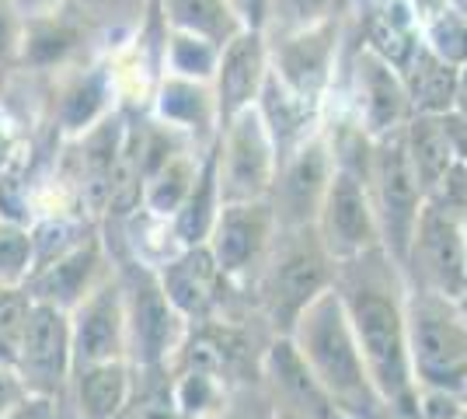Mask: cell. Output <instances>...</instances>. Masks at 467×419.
Here are the masks:
<instances>
[{
  "label": "cell",
  "mask_w": 467,
  "mask_h": 419,
  "mask_svg": "<svg viewBox=\"0 0 467 419\" xmlns=\"http://www.w3.org/2000/svg\"><path fill=\"white\" fill-rule=\"evenodd\" d=\"M273 179V133L258 109H244L227 122L223 151V196L248 203L262 196Z\"/></svg>",
  "instance_id": "obj_1"
},
{
  "label": "cell",
  "mask_w": 467,
  "mask_h": 419,
  "mask_svg": "<svg viewBox=\"0 0 467 419\" xmlns=\"http://www.w3.org/2000/svg\"><path fill=\"white\" fill-rule=\"evenodd\" d=\"M338 46V15L314 21L307 28H290L275 42V74L300 99L314 101L321 95Z\"/></svg>",
  "instance_id": "obj_2"
},
{
  "label": "cell",
  "mask_w": 467,
  "mask_h": 419,
  "mask_svg": "<svg viewBox=\"0 0 467 419\" xmlns=\"http://www.w3.org/2000/svg\"><path fill=\"white\" fill-rule=\"evenodd\" d=\"M269 74L265 67V32L241 28L216 60V109L223 122H231L237 112L252 109V101L262 91V80Z\"/></svg>",
  "instance_id": "obj_3"
},
{
  "label": "cell",
  "mask_w": 467,
  "mask_h": 419,
  "mask_svg": "<svg viewBox=\"0 0 467 419\" xmlns=\"http://www.w3.org/2000/svg\"><path fill=\"white\" fill-rule=\"evenodd\" d=\"M356 80H359V101H363L367 133H373V137L398 133V126L411 112L401 74L388 60H380L373 49L363 46V53L356 60Z\"/></svg>",
  "instance_id": "obj_4"
},
{
  "label": "cell",
  "mask_w": 467,
  "mask_h": 419,
  "mask_svg": "<svg viewBox=\"0 0 467 419\" xmlns=\"http://www.w3.org/2000/svg\"><path fill=\"white\" fill-rule=\"evenodd\" d=\"M307 353H311L314 367H317V374L328 388L342 392V395L359 388V360L352 353L342 315L331 300H321L314 308L311 329H307Z\"/></svg>",
  "instance_id": "obj_5"
},
{
  "label": "cell",
  "mask_w": 467,
  "mask_h": 419,
  "mask_svg": "<svg viewBox=\"0 0 467 419\" xmlns=\"http://www.w3.org/2000/svg\"><path fill=\"white\" fill-rule=\"evenodd\" d=\"M380 154H377V179H380V196L388 206V224L390 235L405 248L411 235V224L419 214V179L409 161V147H405V133H388Z\"/></svg>",
  "instance_id": "obj_6"
},
{
  "label": "cell",
  "mask_w": 467,
  "mask_h": 419,
  "mask_svg": "<svg viewBox=\"0 0 467 419\" xmlns=\"http://www.w3.org/2000/svg\"><path fill=\"white\" fill-rule=\"evenodd\" d=\"M356 321H359V332H363L377 378L384 381L388 392H401L405 388V353H401L398 311L380 298H359L356 300Z\"/></svg>",
  "instance_id": "obj_7"
},
{
  "label": "cell",
  "mask_w": 467,
  "mask_h": 419,
  "mask_svg": "<svg viewBox=\"0 0 467 419\" xmlns=\"http://www.w3.org/2000/svg\"><path fill=\"white\" fill-rule=\"evenodd\" d=\"M422 42V21L411 0H373L367 11V49L388 60L398 74Z\"/></svg>",
  "instance_id": "obj_8"
},
{
  "label": "cell",
  "mask_w": 467,
  "mask_h": 419,
  "mask_svg": "<svg viewBox=\"0 0 467 419\" xmlns=\"http://www.w3.org/2000/svg\"><path fill=\"white\" fill-rule=\"evenodd\" d=\"M457 74H461V67L436 57L426 42H419L415 57L401 70L411 112L415 116H443V112H450L453 99H457Z\"/></svg>",
  "instance_id": "obj_9"
},
{
  "label": "cell",
  "mask_w": 467,
  "mask_h": 419,
  "mask_svg": "<svg viewBox=\"0 0 467 419\" xmlns=\"http://www.w3.org/2000/svg\"><path fill=\"white\" fill-rule=\"evenodd\" d=\"M18 360L39 378H59L63 374V367H67V329H63V319L49 300L28 308Z\"/></svg>",
  "instance_id": "obj_10"
},
{
  "label": "cell",
  "mask_w": 467,
  "mask_h": 419,
  "mask_svg": "<svg viewBox=\"0 0 467 419\" xmlns=\"http://www.w3.org/2000/svg\"><path fill=\"white\" fill-rule=\"evenodd\" d=\"M422 245L432 273L447 283L450 290H464L467 266H464V241L457 231V220L450 217V206H429L422 217Z\"/></svg>",
  "instance_id": "obj_11"
},
{
  "label": "cell",
  "mask_w": 467,
  "mask_h": 419,
  "mask_svg": "<svg viewBox=\"0 0 467 419\" xmlns=\"http://www.w3.org/2000/svg\"><path fill=\"white\" fill-rule=\"evenodd\" d=\"M405 147H409V161L422 189H436L447 179L450 168L461 164L440 126V116H415L405 126Z\"/></svg>",
  "instance_id": "obj_12"
},
{
  "label": "cell",
  "mask_w": 467,
  "mask_h": 419,
  "mask_svg": "<svg viewBox=\"0 0 467 419\" xmlns=\"http://www.w3.org/2000/svg\"><path fill=\"white\" fill-rule=\"evenodd\" d=\"M419 367L422 374L432 381H457L461 374H467V336L440 319L419 321Z\"/></svg>",
  "instance_id": "obj_13"
},
{
  "label": "cell",
  "mask_w": 467,
  "mask_h": 419,
  "mask_svg": "<svg viewBox=\"0 0 467 419\" xmlns=\"http://www.w3.org/2000/svg\"><path fill=\"white\" fill-rule=\"evenodd\" d=\"M161 11L168 18V28L202 36L220 49L241 32L231 0H161Z\"/></svg>",
  "instance_id": "obj_14"
},
{
  "label": "cell",
  "mask_w": 467,
  "mask_h": 419,
  "mask_svg": "<svg viewBox=\"0 0 467 419\" xmlns=\"http://www.w3.org/2000/svg\"><path fill=\"white\" fill-rule=\"evenodd\" d=\"M328 227L331 238L342 245H363L370 238V210H367V196L363 185L349 172H338L328 185Z\"/></svg>",
  "instance_id": "obj_15"
},
{
  "label": "cell",
  "mask_w": 467,
  "mask_h": 419,
  "mask_svg": "<svg viewBox=\"0 0 467 419\" xmlns=\"http://www.w3.org/2000/svg\"><path fill=\"white\" fill-rule=\"evenodd\" d=\"M265 235V217L258 206H231L220 220V238H216V259L223 269H237L252 259L258 238Z\"/></svg>",
  "instance_id": "obj_16"
},
{
  "label": "cell",
  "mask_w": 467,
  "mask_h": 419,
  "mask_svg": "<svg viewBox=\"0 0 467 419\" xmlns=\"http://www.w3.org/2000/svg\"><path fill=\"white\" fill-rule=\"evenodd\" d=\"M422 42L453 67L467 63V7L450 0L422 18Z\"/></svg>",
  "instance_id": "obj_17"
},
{
  "label": "cell",
  "mask_w": 467,
  "mask_h": 419,
  "mask_svg": "<svg viewBox=\"0 0 467 419\" xmlns=\"http://www.w3.org/2000/svg\"><path fill=\"white\" fill-rule=\"evenodd\" d=\"M328 182V154H325V143L311 140L290 164V175H286V200H290L293 214L304 217L307 206L314 203V196L325 189Z\"/></svg>",
  "instance_id": "obj_18"
},
{
  "label": "cell",
  "mask_w": 467,
  "mask_h": 419,
  "mask_svg": "<svg viewBox=\"0 0 467 419\" xmlns=\"http://www.w3.org/2000/svg\"><path fill=\"white\" fill-rule=\"evenodd\" d=\"M213 273H216V266L206 252L185 256V259L168 273V298L175 300L178 308H185V311H199V308L210 300Z\"/></svg>",
  "instance_id": "obj_19"
},
{
  "label": "cell",
  "mask_w": 467,
  "mask_h": 419,
  "mask_svg": "<svg viewBox=\"0 0 467 419\" xmlns=\"http://www.w3.org/2000/svg\"><path fill=\"white\" fill-rule=\"evenodd\" d=\"M168 63L178 78L189 80H206L216 74V60H220V46H213L202 36H192V32H178L171 28L168 32Z\"/></svg>",
  "instance_id": "obj_20"
},
{
  "label": "cell",
  "mask_w": 467,
  "mask_h": 419,
  "mask_svg": "<svg viewBox=\"0 0 467 419\" xmlns=\"http://www.w3.org/2000/svg\"><path fill=\"white\" fill-rule=\"evenodd\" d=\"M91 262H95L91 248H80L67 259L49 262L39 273V279H36V294L46 300H74L80 294L88 273H91Z\"/></svg>",
  "instance_id": "obj_21"
},
{
  "label": "cell",
  "mask_w": 467,
  "mask_h": 419,
  "mask_svg": "<svg viewBox=\"0 0 467 419\" xmlns=\"http://www.w3.org/2000/svg\"><path fill=\"white\" fill-rule=\"evenodd\" d=\"M126 395V378L112 363H95L84 378H80V399L88 405V413L95 419H109L119 409V402Z\"/></svg>",
  "instance_id": "obj_22"
},
{
  "label": "cell",
  "mask_w": 467,
  "mask_h": 419,
  "mask_svg": "<svg viewBox=\"0 0 467 419\" xmlns=\"http://www.w3.org/2000/svg\"><path fill=\"white\" fill-rule=\"evenodd\" d=\"M216 151L210 154L206 161V168H202V175L195 182V189H189V196H185V210H182V217H178V235L182 238H202L206 235V227H210V217H213V193H216Z\"/></svg>",
  "instance_id": "obj_23"
},
{
  "label": "cell",
  "mask_w": 467,
  "mask_h": 419,
  "mask_svg": "<svg viewBox=\"0 0 467 419\" xmlns=\"http://www.w3.org/2000/svg\"><path fill=\"white\" fill-rule=\"evenodd\" d=\"M116 311L109 300H101L98 308H91V315L84 319L78 332V353L80 360H88L91 367L105 363V360L116 353Z\"/></svg>",
  "instance_id": "obj_24"
},
{
  "label": "cell",
  "mask_w": 467,
  "mask_h": 419,
  "mask_svg": "<svg viewBox=\"0 0 467 419\" xmlns=\"http://www.w3.org/2000/svg\"><path fill=\"white\" fill-rule=\"evenodd\" d=\"M101 109H105V74L95 70V74L80 78L78 84L67 91L59 116H63V126H67V130H84V126H91V122L101 116Z\"/></svg>",
  "instance_id": "obj_25"
},
{
  "label": "cell",
  "mask_w": 467,
  "mask_h": 419,
  "mask_svg": "<svg viewBox=\"0 0 467 419\" xmlns=\"http://www.w3.org/2000/svg\"><path fill=\"white\" fill-rule=\"evenodd\" d=\"M74 42H78V32L70 25L49 18V15H39L32 36L25 42V57L32 63H39V67H49V63L63 60L74 49Z\"/></svg>",
  "instance_id": "obj_26"
},
{
  "label": "cell",
  "mask_w": 467,
  "mask_h": 419,
  "mask_svg": "<svg viewBox=\"0 0 467 419\" xmlns=\"http://www.w3.org/2000/svg\"><path fill=\"white\" fill-rule=\"evenodd\" d=\"M137 329L140 342H143V353L154 360L164 342L171 336V319H168V304L157 290H143L137 300Z\"/></svg>",
  "instance_id": "obj_27"
},
{
  "label": "cell",
  "mask_w": 467,
  "mask_h": 419,
  "mask_svg": "<svg viewBox=\"0 0 467 419\" xmlns=\"http://www.w3.org/2000/svg\"><path fill=\"white\" fill-rule=\"evenodd\" d=\"M189 189H192V168L182 158H168L154 172V182H150V206L161 214L178 210L182 200L189 196Z\"/></svg>",
  "instance_id": "obj_28"
},
{
  "label": "cell",
  "mask_w": 467,
  "mask_h": 419,
  "mask_svg": "<svg viewBox=\"0 0 467 419\" xmlns=\"http://www.w3.org/2000/svg\"><path fill=\"white\" fill-rule=\"evenodd\" d=\"M321 283H325V266L314 259V256H296L279 273V294H283V300L290 308H296V304H304L311 294H317Z\"/></svg>",
  "instance_id": "obj_29"
},
{
  "label": "cell",
  "mask_w": 467,
  "mask_h": 419,
  "mask_svg": "<svg viewBox=\"0 0 467 419\" xmlns=\"http://www.w3.org/2000/svg\"><path fill=\"white\" fill-rule=\"evenodd\" d=\"M202 105L206 95L195 88V80L189 78H171L161 88V116L171 122H195L202 120Z\"/></svg>",
  "instance_id": "obj_30"
},
{
  "label": "cell",
  "mask_w": 467,
  "mask_h": 419,
  "mask_svg": "<svg viewBox=\"0 0 467 419\" xmlns=\"http://www.w3.org/2000/svg\"><path fill=\"white\" fill-rule=\"evenodd\" d=\"M32 262V238L15 227V224H0V283H15L28 273Z\"/></svg>",
  "instance_id": "obj_31"
},
{
  "label": "cell",
  "mask_w": 467,
  "mask_h": 419,
  "mask_svg": "<svg viewBox=\"0 0 467 419\" xmlns=\"http://www.w3.org/2000/svg\"><path fill=\"white\" fill-rule=\"evenodd\" d=\"M273 11L283 15V28L290 32L338 15V0H273Z\"/></svg>",
  "instance_id": "obj_32"
},
{
  "label": "cell",
  "mask_w": 467,
  "mask_h": 419,
  "mask_svg": "<svg viewBox=\"0 0 467 419\" xmlns=\"http://www.w3.org/2000/svg\"><path fill=\"white\" fill-rule=\"evenodd\" d=\"M25 319H28V304H25V298L0 290V346H4V350H18L21 346Z\"/></svg>",
  "instance_id": "obj_33"
},
{
  "label": "cell",
  "mask_w": 467,
  "mask_h": 419,
  "mask_svg": "<svg viewBox=\"0 0 467 419\" xmlns=\"http://www.w3.org/2000/svg\"><path fill=\"white\" fill-rule=\"evenodd\" d=\"M275 371H279V378L290 384L293 392L300 395V399H311L317 402V392H314V384L307 381V371H304V363H300V357L293 353L290 346H275Z\"/></svg>",
  "instance_id": "obj_34"
},
{
  "label": "cell",
  "mask_w": 467,
  "mask_h": 419,
  "mask_svg": "<svg viewBox=\"0 0 467 419\" xmlns=\"http://www.w3.org/2000/svg\"><path fill=\"white\" fill-rule=\"evenodd\" d=\"M231 7L241 21V28L265 32V25L273 21V0H231Z\"/></svg>",
  "instance_id": "obj_35"
},
{
  "label": "cell",
  "mask_w": 467,
  "mask_h": 419,
  "mask_svg": "<svg viewBox=\"0 0 467 419\" xmlns=\"http://www.w3.org/2000/svg\"><path fill=\"white\" fill-rule=\"evenodd\" d=\"M18 395H21L18 381L11 378V374H4V371H0V416H7V409L18 402Z\"/></svg>",
  "instance_id": "obj_36"
},
{
  "label": "cell",
  "mask_w": 467,
  "mask_h": 419,
  "mask_svg": "<svg viewBox=\"0 0 467 419\" xmlns=\"http://www.w3.org/2000/svg\"><path fill=\"white\" fill-rule=\"evenodd\" d=\"M140 419H175L171 416V409H168V402L161 399H150L143 409H140Z\"/></svg>",
  "instance_id": "obj_37"
},
{
  "label": "cell",
  "mask_w": 467,
  "mask_h": 419,
  "mask_svg": "<svg viewBox=\"0 0 467 419\" xmlns=\"http://www.w3.org/2000/svg\"><path fill=\"white\" fill-rule=\"evenodd\" d=\"M453 109L467 116V63L461 67V74H457V99H453Z\"/></svg>",
  "instance_id": "obj_38"
},
{
  "label": "cell",
  "mask_w": 467,
  "mask_h": 419,
  "mask_svg": "<svg viewBox=\"0 0 467 419\" xmlns=\"http://www.w3.org/2000/svg\"><path fill=\"white\" fill-rule=\"evenodd\" d=\"M18 4H21V11H25V15H28V11H32V15H49L59 0H18Z\"/></svg>",
  "instance_id": "obj_39"
},
{
  "label": "cell",
  "mask_w": 467,
  "mask_h": 419,
  "mask_svg": "<svg viewBox=\"0 0 467 419\" xmlns=\"http://www.w3.org/2000/svg\"><path fill=\"white\" fill-rule=\"evenodd\" d=\"M11 36H15V32H11V18L0 11V57L7 53V46H11Z\"/></svg>",
  "instance_id": "obj_40"
},
{
  "label": "cell",
  "mask_w": 467,
  "mask_h": 419,
  "mask_svg": "<svg viewBox=\"0 0 467 419\" xmlns=\"http://www.w3.org/2000/svg\"><path fill=\"white\" fill-rule=\"evenodd\" d=\"M0 419H36V409H21V413H11V416H0Z\"/></svg>",
  "instance_id": "obj_41"
},
{
  "label": "cell",
  "mask_w": 467,
  "mask_h": 419,
  "mask_svg": "<svg viewBox=\"0 0 467 419\" xmlns=\"http://www.w3.org/2000/svg\"><path fill=\"white\" fill-rule=\"evenodd\" d=\"M457 4H464V0H457Z\"/></svg>",
  "instance_id": "obj_42"
},
{
  "label": "cell",
  "mask_w": 467,
  "mask_h": 419,
  "mask_svg": "<svg viewBox=\"0 0 467 419\" xmlns=\"http://www.w3.org/2000/svg\"><path fill=\"white\" fill-rule=\"evenodd\" d=\"M464 164H467V161H464Z\"/></svg>",
  "instance_id": "obj_43"
},
{
  "label": "cell",
  "mask_w": 467,
  "mask_h": 419,
  "mask_svg": "<svg viewBox=\"0 0 467 419\" xmlns=\"http://www.w3.org/2000/svg\"><path fill=\"white\" fill-rule=\"evenodd\" d=\"M464 262H467V259H464Z\"/></svg>",
  "instance_id": "obj_44"
}]
</instances>
